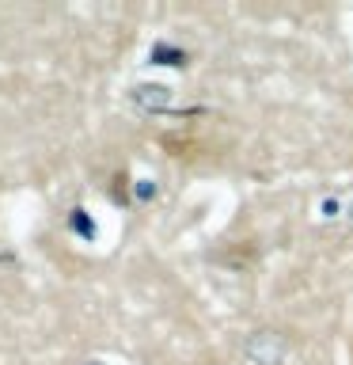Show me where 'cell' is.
<instances>
[{
  "mask_svg": "<svg viewBox=\"0 0 353 365\" xmlns=\"http://www.w3.org/2000/svg\"><path fill=\"white\" fill-rule=\"evenodd\" d=\"M88 365H99V361H88Z\"/></svg>",
  "mask_w": 353,
  "mask_h": 365,
  "instance_id": "obj_1",
  "label": "cell"
}]
</instances>
